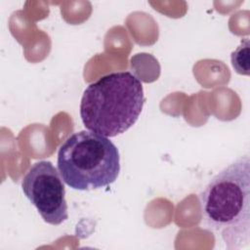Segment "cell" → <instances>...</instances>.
Masks as SVG:
<instances>
[{
	"label": "cell",
	"mask_w": 250,
	"mask_h": 250,
	"mask_svg": "<svg viewBox=\"0 0 250 250\" xmlns=\"http://www.w3.org/2000/svg\"><path fill=\"white\" fill-rule=\"evenodd\" d=\"M202 222L220 235L227 249L250 241V160L244 155L214 176L199 194Z\"/></svg>",
	"instance_id": "obj_1"
},
{
	"label": "cell",
	"mask_w": 250,
	"mask_h": 250,
	"mask_svg": "<svg viewBox=\"0 0 250 250\" xmlns=\"http://www.w3.org/2000/svg\"><path fill=\"white\" fill-rule=\"evenodd\" d=\"M59 170L47 160L32 164L21 181L24 195L36 207L42 219L59 226L68 219L65 188Z\"/></svg>",
	"instance_id": "obj_4"
},
{
	"label": "cell",
	"mask_w": 250,
	"mask_h": 250,
	"mask_svg": "<svg viewBox=\"0 0 250 250\" xmlns=\"http://www.w3.org/2000/svg\"><path fill=\"white\" fill-rule=\"evenodd\" d=\"M249 39L243 38L240 45L231 53L234 70L241 75H249Z\"/></svg>",
	"instance_id": "obj_5"
},
{
	"label": "cell",
	"mask_w": 250,
	"mask_h": 250,
	"mask_svg": "<svg viewBox=\"0 0 250 250\" xmlns=\"http://www.w3.org/2000/svg\"><path fill=\"white\" fill-rule=\"evenodd\" d=\"M145 103L142 82L130 71L102 76L88 85L80 103L86 129L104 137H115L138 120Z\"/></svg>",
	"instance_id": "obj_2"
},
{
	"label": "cell",
	"mask_w": 250,
	"mask_h": 250,
	"mask_svg": "<svg viewBox=\"0 0 250 250\" xmlns=\"http://www.w3.org/2000/svg\"><path fill=\"white\" fill-rule=\"evenodd\" d=\"M58 170L73 189L90 190L114 183L120 172V156L107 138L82 130L70 135L58 151Z\"/></svg>",
	"instance_id": "obj_3"
}]
</instances>
